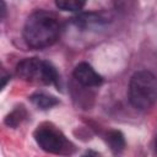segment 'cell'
<instances>
[{"instance_id":"cell-1","label":"cell","mask_w":157,"mask_h":157,"mask_svg":"<svg viewBox=\"0 0 157 157\" xmlns=\"http://www.w3.org/2000/svg\"><path fill=\"white\" fill-rule=\"evenodd\" d=\"M59 36L60 23L56 16L43 10L29 15L23 27V39L33 49H43L53 45Z\"/></svg>"},{"instance_id":"cell-2","label":"cell","mask_w":157,"mask_h":157,"mask_svg":"<svg viewBox=\"0 0 157 157\" xmlns=\"http://www.w3.org/2000/svg\"><path fill=\"white\" fill-rule=\"evenodd\" d=\"M129 101L136 109L151 108L157 101V77L147 70L135 72L129 82Z\"/></svg>"},{"instance_id":"cell-3","label":"cell","mask_w":157,"mask_h":157,"mask_svg":"<svg viewBox=\"0 0 157 157\" xmlns=\"http://www.w3.org/2000/svg\"><path fill=\"white\" fill-rule=\"evenodd\" d=\"M16 74L29 82L43 85H58L59 82V75L55 67L38 58H27L20 61L16 66Z\"/></svg>"},{"instance_id":"cell-4","label":"cell","mask_w":157,"mask_h":157,"mask_svg":"<svg viewBox=\"0 0 157 157\" xmlns=\"http://www.w3.org/2000/svg\"><path fill=\"white\" fill-rule=\"evenodd\" d=\"M34 139L38 146L49 153L63 155L70 152V142L66 137L52 125H40L34 131Z\"/></svg>"},{"instance_id":"cell-5","label":"cell","mask_w":157,"mask_h":157,"mask_svg":"<svg viewBox=\"0 0 157 157\" xmlns=\"http://www.w3.org/2000/svg\"><path fill=\"white\" fill-rule=\"evenodd\" d=\"M74 77L80 85L85 87H97L103 81L101 75H98V72H96L94 69L87 63H80L76 65L74 70Z\"/></svg>"},{"instance_id":"cell-6","label":"cell","mask_w":157,"mask_h":157,"mask_svg":"<svg viewBox=\"0 0 157 157\" xmlns=\"http://www.w3.org/2000/svg\"><path fill=\"white\" fill-rule=\"evenodd\" d=\"M31 101L33 102V104H36L38 108L40 109H49L54 105H56L59 102L55 97L44 94V93H36L31 97Z\"/></svg>"},{"instance_id":"cell-7","label":"cell","mask_w":157,"mask_h":157,"mask_svg":"<svg viewBox=\"0 0 157 157\" xmlns=\"http://www.w3.org/2000/svg\"><path fill=\"white\" fill-rule=\"evenodd\" d=\"M108 144L110 146V150L114 153H118L124 150L125 140L120 131H110L108 134Z\"/></svg>"},{"instance_id":"cell-8","label":"cell","mask_w":157,"mask_h":157,"mask_svg":"<svg viewBox=\"0 0 157 157\" xmlns=\"http://www.w3.org/2000/svg\"><path fill=\"white\" fill-rule=\"evenodd\" d=\"M87 0H55V5L64 11H78Z\"/></svg>"},{"instance_id":"cell-9","label":"cell","mask_w":157,"mask_h":157,"mask_svg":"<svg viewBox=\"0 0 157 157\" xmlns=\"http://www.w3.org/2000/svg\"><path fill=\"white\" fill-rule=\"evenodd\" d=\"M22 117H25L23 109H22V108L16 109V110H13V112L6 118V124H7V125H11V126H16V125L22 120Z\"/></svg>"},{"instance_id":"cell-10","label":"cell","mask_w":157,"mask_h":157,"mask_svg":"<svg viewBox=\"0 0 157 157\" xmlns=\"http://www.w3.org/2000/svg\"><path fill=\"white\" fill-rule=\"evenodd\" d=\"M155 148H156V153H157V136H156V141H155Z\"/></svg>"}]
</instances>
